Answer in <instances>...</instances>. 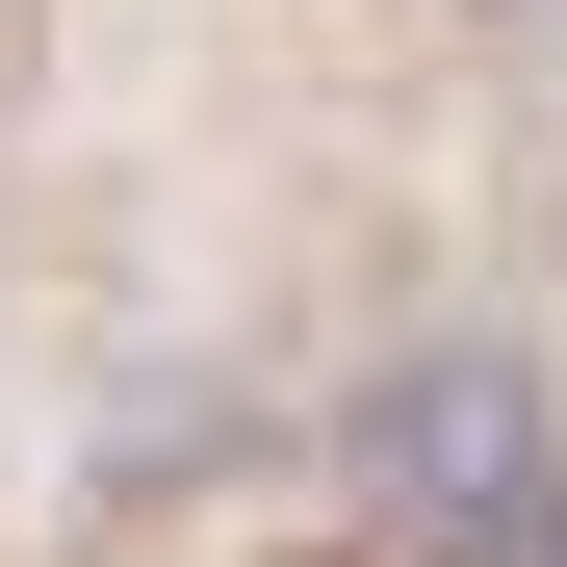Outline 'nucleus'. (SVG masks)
<instances>
[{
    "label": "nucleus",
    "mask_w": 567,
    "mask_h": 567,
    "mask_svg": "<svg viewBox=\"0 0 567 567\" xmlns=\"http://www.w3.org/2000/svg\"><path fill=\"white\" fill-rule=\"evenodd\" d=\"M336 491L388 516L413 567H516L542 491H567V439H542V361L491 336H413V361H361V413H336Z\"/></svg>",
    "instance_id": "f257e3e1"
},
{
    "label": "nucleus",
    "mask_w": 567,
    "mask_h": 567,
    "mask_svg": "<svg viewBox=\"0 0 567 567\" xmlns=\"http://www.w3.org/2000/svg\"><path fill=\"white\" fill-rule=\"evenodd\" d=\"M516 567H567V491H542V542H516Z\"/></svg>",
    "instance_id": "f03ea898"
}]
</instances>
